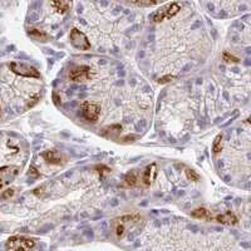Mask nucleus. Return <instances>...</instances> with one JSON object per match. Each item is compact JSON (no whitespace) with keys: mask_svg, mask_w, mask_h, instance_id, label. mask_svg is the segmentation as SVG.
<instances>
[{"mask_svg":"<svg viewBox=\"0 0 251 251\" xmlns=\"http://www.w3.org/2000/svg\"><path fill=\"white\" fill-rule=\"evenodd\" d=\"M34 246V240L24 236H13L6 241V249L9 251H30Z\"/></svg>","mask_w":251,"mask_h":251,"instance_id":"1","label":"nucleus"},{"mask_svg":"<svg viewBox=\"0 0 251 251\" xmlns=\"http://www.w3.org/2000/svg\"><path fill=\"white\" fill-rule=\"evenodd\" d=\"M178 12H180V5H178V4H167V5L162 6L160 10H157L154 14H152L151 20L153 23H161V22H163V20L166 19H171V18L175 17Z\"/></svg>","mask_w":251,"mask_h":251,"instance_id":"2","label":"nucleus"},{"mask_svg":"<svg viewBox=\"0 0 251 251\" xmlns=\"http://www.w3.org/2000/svg\"><path fill=\"white\" fill-rule=\"evenodd\" d=\"M10 69L14 72L15 75H20V77L25 78H40V73L37 68L25 64V63H19V62H13L10 63Z\"/></svg>","mask_w":251,"mask_h":251,"instance_id":"3","label":"nucleus"},{"mask_svg":"<svg viewBox=\"0 0 251 251\" xmlns=\"http://www.w3.org/2000/svg\"><path fill=\"white\" fill-rule=\"evenodd\" d=\"M19 174V167L17 166H4L0 169V190L6 187L14 181Z\"/></svg>","mask_w":251,"mask_h":251,"instance_id":"4","label":"nucleus"},{"mask_svg":"<svg viewBox=\"0 0 251 251\" xmlns=\"http://www.w3.org/2000/svg\"><path fill=\"white\" fill-rule=\"evenodd\" d=\"M69 38H71V43L75 47L79 50H88L91 48V43H89L88 38L86 37L84 33H82L78 29H72L71 34H69Z\"/></svg>","mask_w":251,"mask_h":251,"instance_id":"5","label":"nucleus"},{"mask_svg":"<svg viewBox=\"0 0 251 251\" xmlns=\"http://www.w3.org/2000/svg\"><path fill=\"white\" fill-rule=\"evenodd\" d=\"M82 114L89 122H96L98 121V117L100 114V107L97 103L83 102L82 104Z\"/></svg>","mask_w":251,"mask_h":251,"instance_id":"6","label":"nucleus"},{"mask_svg":"<svg viewBox=\"0 0 251 251\" xmlns=\"http://www.w3.org/2000/svg\"><path fill=\"white\" fill-rule=\"evenodd\" d=\"M92 69L88 66H78L73 68L69 73V78L73 82H84L88 80L92 75Z\"/></svg>","mask_w":251,"mask_h":251,"instance_id":"7","label":"nucleus"},{"mask_svg":"<svg viewBox=\"0 0 251 251\" xmlns=\"http://www.w3.org/2000/svg\"><path fill=\"white\" fill-rule=\"evenodd\" d=\"M138 215H127V216H123L121 219L116 220V232H117V236L121 237L126 231V227L131 224L136 223L138 220Z\"/></svg>","mask_w":251,"mask_h":251,"instance_id":"8","label":"nucleus"},{"mask_svg":"<svg viewBox=\"0 0 251 251\" xmlns=\"http://www.w3.org/2000/svg\"><path fill=\"white\" fill-rule=\"evenodd\" d=\"M154 176H156V165H150L147 169L145 170V172H143L142 175V181L145 185H151V182L153 181Z\"/></svg>","mask_w":251,"mask_h":251,"instance_id":"9","label":"nucleus"},{"mask_svg":"<svg viewBox=\"0 0 251 251\" xmlns=\"http://www.w3.org/2000/svg\"><path fill=\"white\" fill-rule=\"evenodd\" d=\"M216 220L220 224H224V225H235L237 223V219L232 212H225V214H221L216 217Z\"/></svg>","mask_w":251,"mask_h":251,"instance_id":"10","label":"nucleus"},{"mask_svg":"<svg viewBox=\"0 0 251 251\" xmlns=\"http://www.w3.org/2000/svg\"><path fill=\"white\" fill-rule=\"evenodd\" d=\"M44 160L51 165H60L62 163V156L57 151H47L44 153Z\"/></svg>","mask_w":251,"mask_h":251,"instance_id":"11","label":"nucleus"},{"mask_svg":"<svg viewBox=\"0 0 251 251\" xmlns=\"http://www.w3.org/2000/svg\"><path fill=\"white\" fill-rule=\"evenodd\" d=\"M29 35L34 38L35 40H39V42H47V40H49L48 34H46L44 31L39 30V29H35V28L29 29Z\"/></svg>","mask_w":251,"mask_h":251,"instance_id":"12","label":"nucleus"},{"mask_svg":"<svg viewBox=\"0 0 251 251\" xmlns=\"http://www.w3.org/2000/svg\"><path fill=\"white\" fill-rule=\"evenodd\" d=\"M192 216L201 220H212V215L206 208H196L192 211Z\"/></svg>","mask_w":251,"mask_h":251,"instance_id":"13","label":"nucleus"},{"mask_svg":"<svg viewBox=\"0 0 251 251\" xmlns=\"http://www.w3.org/2000/svg\"><path fill=\"white\" fill-rule=\"evenodd\" d=\"M51 5L54 6L55 10L60 14H64L69 10V8L72 6V4L69 1H54V3H51Z\"/></svg>","mask_w":251,"mask_h":251,"instance_id":"14","label":"nucleus"},{"mask_svg":"<svg viewBox=\"0 0 251 251\" xmlns=\"http://www.w3.org/2000/svg\"><path fill=\"white\" fill-rule=\"evenodd\" d=\"M137 183H138V177L134 172H129V174L126 176L125 185L127 186V187H134Z\"/></svg>","mask_w":251,"mask_h":251,"instance_id":"15","label":"nucleus"},{"mask_svg":"<svg viewBox=\"0 0 251 251\" xmlns=\"http://www.w3.org/2000/svg\"><path fill=\"white\" fill-rule=\"evenodd\" d=\"M212 150H214L215 153H220V152H221V150H223V134H219V136L215 138Z\"/></svg>","mask_w":251,"mask_h":251,"instance_id":"16","label":"nucleus"},{"mask_svg":"<svg viewBox=\"0 0 251 251\" xmlns=\"http://www.w3.org/2000/svg\"><path fill=\"white\" fill-rule=\"evenodd\" d=\"M186 175H187L188 180L191 181H199V178H200V176L195 171H192V170H186Z\"/></svg>","mask_w":251,"mask_h":251,"instance_id":"17","label":"nucleus"},{"mask_svg":"<svg viewBox=\"0 0 251 251\" xmlns=\"http://www.w3.org/2000/svg\"><path fill=\"white\" fill-rule=\"evenodd\" d=\"M132 5H137V6H152L156 5V1H147V3H142V1H137V3H131Z\"/></svg>","mask_w":251,"mask_h":251,"instance_id":"18","label":"nucleus"},{"mask_svg":"<svg viewBox=\"0 0 251 251\" xmlns=\"http://www.w3.org/2000/svg\"><path fill=\"white\" fill-rule=\"evenodd\" d=\"M224 60H226V62H228V63H236L237 62V59L235 57H232V55H230L228 54V53H225V54H224Z\"/></svg>","mask_w":251,"mask_h":251,"instance_id":"19","label":"nucleus"},{"mask_svg":"<svg viewBox=\"0 0 251 251\" xmlns=\"http://www.w3.org/2000/svg\"><path fill=\"white\" fill-rule=\"evenodd\" d=\"M170 79H174V77H172V75H167V77H165V78H162V79H160V82L161 83H166V82H169Z\"/></svg>","mask_w":251,"mask_h":251,"instance_id":"20","label":"nucleus"},{"mask_svg":"<svg viewBox=\"0 0 251 251\" xmlns=\"http://www.w3.org/2000/svg\"><path fill=\"white\" fill-rule=\"evenodd\" d=\"M13 194H14V192H13V190H6V192H5V194H4V197L12 196Z\"/></svg>","mask_w":251,"mask_h":251,"instance_id":"21","label":"nucleus"},{"mask_svg":"<svg viewBox=\"0 0 251 251\" xmlns=\"http://www.w3.org/2000/svg\"><path fill=\"white\" fill-rule=\"evenodd\" d=\"M0 114H1V109H0Z\"/></svg>","mask_w":251,"mask_h":251,"instance_id":"22","label":"nucleus"}]
</instances>
